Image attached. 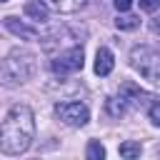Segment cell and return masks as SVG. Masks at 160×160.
Returning <instances> with one entry per match:
<instances>
[{"label":"cell","instance_id":"obj_12","mask_svg":"<svg viewBox=\"0 0 160 160\" xmlns=\"http://www.w3.org/2000/svg\"><path fill=\"white\" fill-rule=\"evenodd\" d=\"M140 152H142V145H140V142H135V140H128V142H122V145H120V155H122V158H128V160L140 158Z\"/></svg>","mask_w":160,"mask_h":160},{"label":"cell","instance_id":"obj_15","mask_svg":"<svg viewBox=\"0 0 160 160\" xmlns=\"http://www.w3.org/2000/svg\"><path fill=\"white\" fill-rule=\"evenodd\" d=\"M140 8H142L145 12H155V10L160 8V0H140Z\"/></svg>","mask_w":160,"mask_h":160},{"label":"cell","instance_id":"obj_7","mask_svg":"<svg viewBox=\"0 0 160 160\" xmlns=\"http://www.w3.org/2000/svg\"><path fill=\"white\" fill-rule=\"evenodd\" d=\"M2 22H5V28H8L12 35H18V38H22V40H35V38H38V30H35V28L25 25L22 20H18V18H12V15H8Z\"/></svg>","mask_w":160,"mask_h":160},{"label":"cell","instance_id":"obj_5","mask_svg":"<svg viewBox=\"0 0 160 160\" xmlns=\"http://www.w3.org/2000/svg\"><path fill=\"white\" fill-rule=\"evenodd\" d=\"M82 62H85V52H82V48H80V45H70V48L60 50L58 55H52V60H50V70H52L55 75L65 78V75H72V72L82 70Z\"/></svg>","mask_w":160,"mask_h":160},{"label":"cell","instance_id":"obj_9","mask_svg":"<svg viewBox=\"0 0 160 160\" xmlns=\"http://www.w3.org/2000/svg\"><path fill=\"white\" fill-rule=\"evenodd\" d=\"M22 12H25L32 22H48V20H50V10H48V5L40 2V0H30V2H25Z\"/></svg>","mask_w":160,"mask_h":160},{"label":"cell","instance_id":"obj_11","mask_svg":"<svg viewBox=\"0 0 160 160\" xmlns=\"http://www.w3.org/2000/svg\"><path fill=\"white\" fill-rule=\"evenodd\" d=\"M138 25H140V18L138 15H128V12L118 15V20H115V28L118 30H135Z\"/></svg>","mask_w":160,"mask_h":160},{"label":"cell","instance_id":"obj_13","mask_svg":"<svg viewBox=\"0 0 160 160\" xmlns=\"http://www.w3.org/2000/svg\"><path fill=\"white\" fill-rule=\"evenodd\" d=\"M85 155H88V160H102L105 158V148L100 145V140H90Z\"/></svg>","mask_w":160,"mask_h":160},{"label":"cell","instance_id":"obj_8","mask_svg":"<svg viewBox=\"0 0 160 160\" xmlns=\"http://www.w3.org/2000/svg\"><path fill=\"white\" fill-rule=\"evenodd\" d=\"M112 68H115L112 52H110L108 48H98V52H95V72H98L100 78H105V75L112 72Z\"/></svg>","mask_w":160,"mask_h":160},{"label":"cell","instance_id":"obj_16","mask_svg":"<svg viewBox=\"0 0 160 160\" xmlns=\"http://www.w3.org/2000/svg\"><path fill=\"white\" fill-rule=\"evenodd\" d=\"M112 5H115V10H118V12H128V10H130V5H132V0H112Z\"/></svg>","mask_w":160,"mask_h":160},{"label":"cell","instance_id":"obj_18","mask_svg":"<svg viewBox=\"0 0 160 160\" xmlns=\"http://www.w3.org/2000/svg\"><path fill=\"white\" fill-rule=\"evenodd\" d=\"M0 2H5V0H0Z\"/></svg>","mask_w":160,"mask_h":160},{"label":"cell","instance_id":"obj_6","mask_svg":"<svg viewBox=\"0 0 160 160\" xmlns=\"http://www.w3.org/2000/svg\"><path fill=\"white\" fill-rule=\"evenodd\" d=\"M55 118L70 128H82L90 120V110L82 100H65V102H55Z\"/></svg>","mask_w":160,"mask_h":160},{"label":"cell","instance_id":"obj_3","mask_svg":"<svg viewBox=\"0 0 160 160\" xmlns=\"http://www.w3.org/2000/svg\"><path fill=\"white\" fill-rule=\"evenodd\" d=\"M145 100H150V95H148L145 90H140V88L132 85V82H122L120 90L108 98L105 110H108V115H112V118H122V115H128L130 110L140 108Z\"/></svg>","mask_w":160,"mask_h":160},{"label":"cell","instance_id":"obj_4","mask_svg":"<svg viewBox=\"0 0 160 160\" xmlns=\"http://www.w3.org/2000/svg\"><path fill=\"white\" fill-rule=\"evenodd\" d=\"M130 65L140 78L150 80L152 85H160V52H155L148 45H138L130 50Z\"/></svg>","mask_w":160,"mask_h":160},{"label":"cell","instance_id":"obj_1","mask_svg":"<svg viewBox=\"0 0 160 160\" xmlns=\"http://www.w3.org/2000/svg\"><path fill=\"white\" fill-rule=\"evenodd\" d=\"M35 138V115L28 105H12L0 125V152L5 155H22L30 150Z\"/></svg>","mask_w":160,"mask_h":160},{"label":"cell","instance_id":"obj_10","mask_svg":"<svg viewBox=\"0 0 160 160\" xmlns=\"http://www.w3.org/2000/svg\"><path fill=\"white\" fill-rule=\"evenodd\" d=\"M50 5L58 12H78L80 8L88 5V0H50Z\"/></svg>","mask_w":160,"mask_h":160},{"label":"cell","instance_id":"obj_2","mask_svg":"<svg viewBox=\"0 0 160 160\" xmlns=\"http://www.w3.org/2000/svg\"><path fill=\"white\" fill-rule=\"evenodd\" d=\"M38 72V55L28 48H12L0 60V82L5 88H20Z\"/></svg>","mask_w":160,"mask_h":160},{"label":"cell","instance_id":"obj_17","mask_svg":"<svg viewBox=\"0 0 160 160\" xmlns=\"http://www.w3.org/2000/svg\"><path fill=\"white\" fill-rule=\"evenodd\" d=\"M150 30H152L155 35H160V18H152V20H150Z\"/></svg>","mask_w":160,"mask_h":160},{"label":"cell","instance_id":"obj_14","mask_svg":"<svg viewBox=\"0 0 160 160\" xmlns=\"http://www.w3.org/2000/svg\"><path fill=\"white\" fill-rule=\"evenodd\" d=\"M148 118L152 120V125H158V128H160V100H158V102H152V105L148 108Z\"/></svg>","mask_w":160,"mask_h":160}]
</instances>
